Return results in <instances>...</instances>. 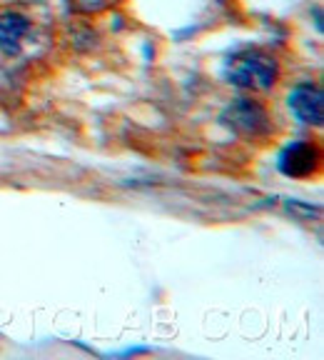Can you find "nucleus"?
Returning a JSON list of instances; mask_svg holds the SVG:
<instances>
[{"mask_svg": "<svg viewBox=\"0 0 324 360\" xmlns=\"http://www.w3.org/2000/svg\"><path fill=\"white\" fill-rule=\"evenodd\" d=\"M222 78L235 88L264 93L277 85L280 63L262 51H240L224 60Z\"/></svg>", "mask_w": 324, "mask_h": 360, "instance_id": "obj_1", "label": "nucleus"}, {"mask_svg": "<svg viewBox=\"0 0 324 360\" xmlns=\"http://www.w3.org/2000/svg\"><path fill=\"white\" fill-rule=\"evenodd\" d=\"M220 123L245 141H262L272 133V118L267 108L252 98H237L220 112Z\"/></svg>", "mask_w": 324, "mask_h": 360, "instance_id": "obj_2", "label": "nucleus"}, {"mask_svg": "<svg viewBox=\"0 0 324 360\" xmlns=\"http://www.w3.org/2000/svg\"><path fill=\"white\" fill-rule=\"evenodd\" d=\"M319 163H322V153L314 143L309 141H299L287 146L285 150L277 158V168H280L282 175L295 180L309 178L319 170Z\"/></svg>", "mask_w": 324, "mask_h": 360, "instance_id": "obj_3", "label": "nucleus"}, {"mask_svg": "<svg viewBox=\"0 0 324 360\" xmlns=\"http://www.w3.org/2000/svg\"><path fill=\"white\" fill-rule=\"evenodd\" d=\"M287 105L295 112V118L299 123H307L319 128L324 120V96L319 85L312 83H299L297 88H292V93L287 96Z\"/></svg>", "mask_w": 324, "mask_h": 360, "instance_id": "obj_4", "label": "nucleus"}, {"mask_svg": "<svg viewBox=\"0 0 324 360\" xmlns=\"http://www.w3.org/2000/svg\"><path fill=\"white\" fill-rule=\"evenodd\" d=\"M30 33V18L15 11L0 13V51L6 56L20 53V40Z\"/></svg>", "mask_w": 324, "mask_h": 360, "instance_id": "obj_5", "label": "nucleus"}, {"mask_svg": "<svg viewBox=\"0 0 324 360\" xmlns=\"http://www.w3.org/2000/svg\"><path fill=\"white\" fill-rule=\"evenodd\" d=\"M290 210H297V213H304V215H317V208H309V205H302V202H290Z\"/></svg>", "mask_w": 324, "mask_h": 360, "instance_id": "obj_6", "label": "nucleus"}]
</instances>
